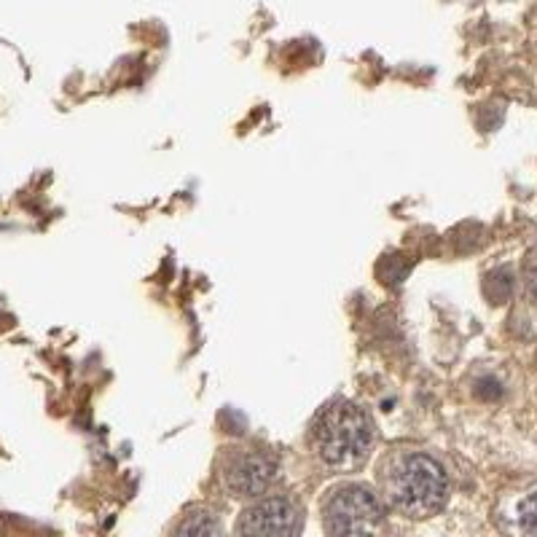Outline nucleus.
Wrapping results in <instances>:
<instances>
[{
    "instance_id": "f257e3e1",
    "label": "nucleus",
    "mask_w": 537,
    "mask_h": 537,
    "mask_svg": "<svg viewBox=\"0 0 537 537\" xmlns=\"http://www.w3.org/2000/svg\"><path fill=\"white\" fill-rule=\"evenodd\" d=\"M384 486L390 503L406 516L427 519L446 505L449 497V478L446 470L422 452L395 454L387 462Z\"/></svg>"
},
{
    "instance_id": "f03ea898",
    "label": "nucleus",
    "mask_w": 537,
    "mask_h": 537,
    "mask_svg": "<svg viewBox=\"0 0 537 537\" xmlns=\"http://www.w3.org/2000/svg\"><path fill=\"white\" fill-rule=\"evenodd\" d=\"M374 438V422L350 401H333L312 427L317 457L336 470L360 468L374 449Z\"/></svg>"
},
{
    "instance_id": "7ed1b4c3",
    "label": "nucleus",
    "mask_w": 537,
    "mask_h": 537,
    "mask_svg": "<svg viewBox=\"0 0 537 537\" xmlns=\"http://www.w3.org/2000/svg\"><path fill=\"white\" fill-rule=\"evenodd\" d=\"M323 521L331 537H382L387 529V516L379 497L360 484L333 489L325 497Z\"/></svg>"
},
{
    "instance_id": "20e7f679",
    "label": "nucleus",
    "mask_w": 537,
    "mask_h": 537,
    "mask_svg": "<svg viewBox=\"0 0 537 537\" xmlns=\"http://www.w3.org/2000/svg\"><path fill=\"white\" fill-rule=\"evenodd\" d=\"M223 484L239 497H258L277 476V462L261 449L231 446L221 457Z\"/></svg>"
},
{
    "instance_id": "39448f33",
    "label": "nucleus",
    "mask_w": 537,
    "mask_h": 537,
    "mask_svg": "<svg viewBox=\"0 0 537 537\" xmlns=\"http://www.w3.org/2000/svg\"><path fill=\"white\" fill-rule=\"evenodd\" d=\"M301 513L288 497H266L237 521L239 537H299Z\"/></svg>"
},
{
    "instance_id": "423d86ee",
    "label": "nucleus",
    "mask_w": 537,
    "mask_h": 537,
    "mask_svg": "<svg viewBox=\"0 0 537 537\" xmlns=\"http://www.w3.org/2000/svg\"><path fill=\"white\" fill-rule=\"evenodd\" d=\"M175 537H223L221 521L205 508H197L183 516V521L175 529Z\"/></svg>"
},
{
    "instance_id": "0eeeda50",
    "label": "nucleus",
    "mask_w": 537,
    "mask_h": 537,
    "mask_svg": "<svg viewBox=\"0 0 537 537\" xmlns=\"http://www.w3.org/2000/svg\"><path fill=\"white\" fill-rule=\"evenodd\" d=\"M519 521L521 527L537 535V495H529L527 500H521L519 505Z\"/></svg>"
},
{
    "instance_id": "6e6552de",
    "label": "nucleus",
    "mask_w": 537,
    "mask_h": 537,
    "mask_svg": "<svg viewBox=\"0 0 537 537\" xmlns=\"http://www.w3.org/2000/svg\"><path fill=\"white\" fill-rule=\"evenodd\" d=\"M524 288H527V299L537 304V250H532L524 261Z\"/></svg>"
}]
</instances>
